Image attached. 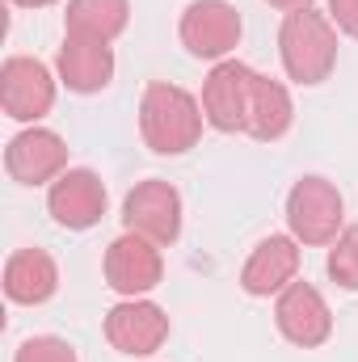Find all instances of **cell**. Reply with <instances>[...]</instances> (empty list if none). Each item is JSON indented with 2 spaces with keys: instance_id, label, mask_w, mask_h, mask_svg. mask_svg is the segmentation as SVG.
I'll return each instance as SVG.
<instances>
[{
  "instance_id": "obj_10",
  "label": "cell",
  "mask_w": 358,
  "mask_h": 362,
  "mask_svg": "<svg viewBox=\"0 0 358 362\" xmlns=\"http://www.w3.org/2000/svg\"><path fill=\"white\" fill-rule=\"evenodd\" d=\"M253 76L258 72L249 64H241V59H224V64L211 68V76L202 81V114H207V127H215L224 135L245 131Z\"/></svg>"
},
{
  "instance_id": "obj_7",
  "label": "cell",
  "mask_w": 358,
  "mask_h": 362,
  "mask_svg": "<svg viewBox=\"0 0 358 362\" xmlns=\"http://www.w3.org/2000/svg\"><path fill=\"white\" fill-rule=\"evenodd\" d=\"M105 286L122 299H144L148 291L161 286L165 278V262H161V245H152L148 236L122 232L110 249H105Z\"/></svg>"
},
{
  "instance_id": "obj_2",
  "label": "cell",
  "mask_w": 358,
  "mask_h": 362,
  "mask_svg": "<svg viewBox=\"0 0 358 362\" xmlns=\"http://www.w3.org/2000/svg\"><path fill=\"white\" fill-rule=\"evenodd\" d=\"M278 59L295 85H325L337 64V25L329 13L295 8L282 17L278 30Z\"/></svg>"
},
{
  "instance_id": "obj_11",
  "label": "cell",
  "mask_w": 358,
  "mask_h": 362,
  "mask_svg": "<svg viewBox=\"0 0 358 362\" xmlns=\"http://www.w3.org/2000/svg\"><path fill=\"white\" fill-rule=\"evenodd\" d=\"M4 173L17 185H51L68 173V144L47 127H25L4 148Z\"/></svg>"
},
{
  "instance_id": "obj_12",
  "label": "cell",
  "mask_w": 358,
  "mask_h": 362,
  "mask_svg": "<svg viewBox=\"0 0 358 362\" xmlns=\"http://www.w3.org/2000/svg\"><path fill=\"white\" fill-rule=\"evenodd\" d=\"M47 211L68 232H89L105 215V181L93 169H68L47 185Z\"/></svg>"
},
{
  "instance_id": "obj_3",
  "label": "cell",
  "mask_w": 358,
  "mask_h": 362,
  "mask_svg": "<svg viewBox=\"0 0 358 362\" xmlns=\"http://www.w3.org/2000/svg\"><path fill=\"white\" fill-rule=\"evenodd\" d=\"M287 228L299 245H333L346 228V198L329 177H299L287 194Z\"/></svg>"
},
{
  "instance_id": "obj_4",
  "label": "cell",
  "mask_w": 358,
  "mask_h": 362,
  "mask_svg": "<svg viewBox=\"0 0 358 362\" xmlns=\"http://www.w3.org/2000/svg\"><path fill=\"white\" fill-rule=\"evenodd\" d=\"M241 13L228 4V0H190L185 13L178 21V38L181 47L194 55V59H215L224 64L236 42H241Z\"/></svg>"
},
{
  "instance_id": "obj_16",
  "label": "cell",
  "mask_w": 358,
  "mask_h": 362,
  "mask_svg": "<svg viewBox=\"0 0 358 362\" xmlns=\"http://www.w3.org/2000/svg\"><path fill=\"white\" fill-rule=\"evenodd\" d=\"M295 122V105L282 81L270 76H253V93H249V118H245V135L262 139V144H278Z\"/></svg>"
},
{
  "instance_id": "obj_21",
  "label": "cell",
  "mask_w": 358,
  "mask_h": 362,
  "mask_svg": "<svg viewBox=\"0 0 358 362\" xmlns=\"http://www.w3.org/2000/svg\"><path fill=\"white\" fill-rule=\"evenodd\" d=\"M270 8H282V13H295V8H312V0H266Z\"/></svg>"
},
{
  "instance_id": "obj_1",
  "label": "cell",
  "mask_w": 358,
  "mask_h": 362,
  "mask_svg": "<svg viewBox=\"0 0 358 362\" xmlns=\"http://www.w3.org/2000/svg\"><path fill=\"white\" fill-rule=\"evenodd\" d=\"M202 127H207L202 101L190 89L169 85V81H152L144 89V101H139V135H144V144L156 156H181V152H190L202 139Z\"/></svg>"
},
{
  "instance_id": "obj_8",
  "label": "cell",
  "mask_w": 358,
  "mask_h": 362,
  "mask_svg": "<svg viewBox=\"0 0 358 362\" xmlns=\"http://www.w3.org/2000/svg\"><path fill=\"white\" fill-rule=\"evenodd\" d=\"M274 325L299 350H316L333 337V312H329L325 295L312 282H299V278L274 299Z\"/></svg>"
},
{
  "instance_id": "obj_9",
  "label": "cell",
  "mask_w": 358,
  "mask_h": 362,
  "mask_svg": "<svg viewBox=\"0 0 358 362\" xmlns=\"http://www.w3.org/2000/svg\"><path fill=\"white\" fill-rule=\"evenodd\" d=\"M105 341L118 354L148 358V354H156L169 341V316L152 299H122L105 316Z\"/></svg>"
},
{
  "instance_id": "obj_18",
  "label": "cell",
  "mask_w": 358,
  "mask_h": 362,
  "mask_svg": "<svg viewBox=\"0 0 358 362\" xmlns=\"http://www.w3.org/2000/svg\"><path fill=\"white\" fill-rule=\"evenodd\" d=\"M329 278L342 291H358V223L342 228V236L329 249Z\"/></svg>"
},
{
  "instance_id": "obj_13",
  "label": "cell",
  "mask_w": 358,
  "mask_h": 362,
  "mask_svg": "<svg viewBox=\"0 0 358 362\" xmlns=\"http://www.w3.org/2000/svg\"><path fill=\"white\" fill-rule=\"evenodd\" d=\"M295 274H299V240L295 236H266L249 253V262L241 270V286L253 299H270V295H282L295 282Z\"/></svg>"
},
{
  "instance_id": "obj_20",
  "label": "cell",
  "mask_w": 358,
  "mask_h": 362,
  "mask_svg": "<svg viewBox=\"0 0 358 362\" xmlns=\"http://www.w3.org/2000/svg\"><path fill=\"white\" fill-rule=\"evenodd\" d=\"M329 21H333L342 34L358 38V0H329Z\"/></svg>"
},
{
  "instance_id": "obj_19",
  "label": "cell",
  "mask_w": 358,
  "mask_h": 362,
  "mask_svg": "<svg viewBox=\"0 0 358 362\" xmlns=\"http://www.w3.org/2000/svg\"><path fill=\"white\" fill-rule=\"evenodd\" d=\"M13 362H81L76 358V350L64 341V337H25L21 346H17V354Z\"/></svg>"
},
{
  "instance_id": "obj_22",
  "label": "cell",
  "mask_w": 358,
  "mask_h": 362,
  "mask_svg": "<svg viewBox=\"0 0 358 362\" xmlns=\"http://www.w3.org/2000/svg\"><path fill=\"white\" fill-rule=\"evenodd\" d=\"M8 4H17V8H47V4H55V0H8Z\"/></svg>"
},
{
  "instance_id": "obj_15",
  "label": "cell",
  "mask_w": 358,
  "mask_h": 362,
  "mask_svg": "<svg viewBox=\"0 0 358 362\" xmlns=\"http://www.w3.org/2000/svg\"><path fill=\"white\" fill-rule=\"evenodd\" d=\"M59 291V266L47 249H17L4 262V295L21 308H38Z\"/></svg>"
},
{
  "instance_id": "obj_17",
  "label": "cell",
  "mask_w": 358,
  "mask_h": 362,
  "mask_svg": "<svg viewBox=\"0 0 358 362\" xmlns=\"http://www.w3.org/2000/svg\"><path fill=\"white\" fill-rule=\"evenodd\" d=\"M131 21V0H68L64 13V34L93 38V42H114Z\"/></svg>"
},
{
  "instance_id": "obj_6",
  "label": "cell",
  "mask_w": 358,
  "mask_h": 362,
  "mask_svg": "<svg viewBox=\"0 0 358 362\" xmlns=\"http://www.w3.org/2000/svg\"><path fill=\"white\" fill-rule=\"evenodd\" d=\"M122 228L135 236H148L152 245H173L181 236V194L178 185L161 177L139 181L122 198Z\"/></svg>"
},
{
  "instance_id": "obj_14",
  "label": "cell",
  "mask_w": 358,
  "mask_h": 362,
  "mask_svg": "<svg viewBox=\"0 0 358 362\" xmlns=\"http://www.w3.org/2000/svg\"><path fill=\"white\" fill-rule=\"evenodd\" d=\"M55 72L72 93H101L114 81V47L93 42V38H72L64 34V47L55 55Z\"/></svg>"
},
{
  "instance_id": "obj_5",
  "label": "cell",
  "mask_w": 358,
  "mask_h": 362,
  "mask_svg": "<svg viewBox=\"0 0 358 362\" xmlns=\"http://www.w3.org/2000/svg\"><path fill=\"white\" fill-rule=\"evenodd\" d=\"M55 105V72L34 55H8L0 68V110L13 122H38Z\"/></svg>"
}]
</instances>
